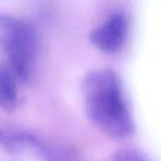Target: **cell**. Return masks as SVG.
Masks as SVG:
<instances>
[{"label": "cell", "mask_w": 161, "mask_h": 161, "mask_svg": "<svg viewBox=\"0 0 161 161\" xmlns=\"http://www.w3.org/2000/svg\"><path fill=\"white\" fill-rule=\"evenodd\" d=\"M0 43L5 48L13 72L23 82L33 73L38 35L31 24L8 15H0Z\"/></svg>", "instance_id": "cell-2"}, {"label": "cell", "mask_w": 161, "mask_h": 161, "mask_svg": "<svg viewBox=\"0 0 161 161\" xmlns=\"http://www.w3.org/2000/svg\"><path fill=\"white\" fill-rule=\"evenodd\" d=\"M89 119L107 136L123 138L132 133L133 122L117 74L109 69L89 72L82 84Z\"/></svg>", "instance_id": "cell-1"}, {"label": "cell", "mask_w": 161, "mask_h": 161, "mask_svg": "<svg viewBox=\"0 0 161 161\" xmlns=\"http://www.w3.org/2000/svg\"><path fill=\"white\" fill-rule=\"evenodd\" d=\"M28 147L33 148L44 161H80L72 150L62 145L42 140L33 133L30 135Z\"/></svg>", "instance_id": "cell-4"}, {"label": "cell", "mask_w": 161, "mask_h": 161, "mask_svg": "<svg viewBox=\"0 0 161 161\" xmlns=\"http://www.w3.org/2000/svg\"><path fill=\"white\" fill-rule=\"evenodd\" d=\"M109 161H150V160L137 150L123 148L114 152L109 157Z\"/></svg>", "instance_id": "cell-6"}, {"label": "cell", "mask_w": 161, "mask_h": 161, "mask_svg": "<svg viewBox=\"0 0 161 161\" xmlns=\"http://www.w3.org/2000/svg\"><path fill=\"white\" fill-rule=\"evenodd\" d=\"M18 106V89L14 72L0 67V108L11 112Z\"/></svg>", "instance_id": "cell-5"}, {"label": "cell", "mask_w": 161, "mask_h": 161, "mask_svg": "<svg viewBox=\"0 0 161 161\" xmlns=\"http://www.w3.org/2000/svg\"><path fill=\"white\" fill-rule=\"evenodd\" d=\"M128 34V20L121 14L116 13L109 15L102 24H99L91 34V42L93 45L103 53L118 52Z\"/></svg>", "instance_id": "cell-3"}]
</instances>
